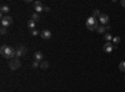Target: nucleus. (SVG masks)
<instances>
[{
  "instance_id": "f257e3e1",
  "label": "nucleus",
  "mask_w": 125,
  "mask_h": 92,
  "mask_svg": "<svg viewBox=\"0 0 125 92\" xmlns=\"http://www.w3.org/2000/svg\"><path fill=\"white\" fill-rule=\"evenodd\" d=\"M15 52L16 50L11 46H6V45H3L1 47H0V54H1L3 57L8 59V60H13L15 59Z\"/></svg>"
},
{
  "instance_id": "f03ea898",
  "label": "nucleus",
  "mask_w": 125,
  "mask_h": 92,
  "mask_svg": "<svg viewBox=\"0 0 125 92\" xmlns=\"http://www.w3.org/2000/svg\"><path fill=\"white\" fill-rule=\"evenodd\" d=\"M20 65H21V62H20L19 59H13V60H10V62H9V68L15 71L20 67Z\"/></svg>"
},
{
  "instance_id": "7ed1b4c3",
  "label": "nucleus",
  "mask_w": 125,
  "mask_h": 92,
  "mask_svg": "<svg viewBox=\"0 0 125 92\" xmlns=\"http://www.w3.org/2000/svg\"><path fill=\"white\" fill-rule=\"evenodd\" d=\"M11 24H13V17L11 16H9V15L1 16V26L8 27V26H10Z\"/></svg>"
},
{
  "instance_id": "20e7f679",
  "label": "nucleus",
  "mask_w": 125,
  "mask_h": 92,
  "mask_svg": "<svg viewBox=\"0 0 125 92\" xmlns=\"http://www.w3.org/2000/svg\"><path fill=\"white\" fill-rule=\"evenodd\" d=\"M26 54V47L24 45H20L16 50V52H15V59H20L21 56H24Z\"/></svg>"
},
{
  "instance_id": "39448f33",
  "label": "nucleus",
  "mask_w": 125,
  "mask_h": 92,
  "mask_svg": "<svg viewBox=\"0 0 125 92\" xmlns=\"http://www.w3.org/2000/svg\"><path fill=\"white\" fill-rule=\"evenodd\" d=\"M103 50L105 51L106 54H110V52H113V51L115 50V45L111 44V42H105L104 46H103Z\"/></svg>"
},
{
  "instance_id": "423d86ee",
  "label": "nucleus",
  "mask_w": 125,
  "mask_h": 92,
  "mask_svg": "<svg viewBox=\"0 0 125 92\" xmlns=\"http://www.w3.org/2000/svg\"><path fill=\"white\" fill-rule=\"evenodd\" d=\"M40 36L43 37V40H50L51 39V31L50 30H43V31L40 33Z\"/></svg>"
},
{
  "instance_id": "0eeeda50",
  "label": "nucleus",
  "mask_w": 125,
  "mask_h": 92,
  "mask_svg": "<svg viewBox=\"0 0 125 92\" xmlns=\"http://www.w3.org/2000/svg\"><path fill=\"white\" fill-rule=\"evenodd\" d=\"M98 20H99V23H100V24H103V25H108V23H109V16H108L106 14H101L100 17H99Z\"/></svg>"
},
{
  "instance_id": "6e6552de",
  "label": "nucleus",
  "mask_w": 125,
  "mask_h": 92,
  "mask_svg": "<svg viewBox=\"0 0 125 92\" xmlns=\"http://www.w3.org/2000/svg\"><path fill=\"white\" fill-rule=\"evenodd\" d=\"M98 21H99V20H98V19H95V17H93V16L88 17V20H86V27H89V26H93V25L98 24Z\"/></svg>"
},
{
  "instance_id": "1a4fd4ad",
  "label": "nucleus",
  "mask_w": 125,
  "mask_h": 92,
  "mask_svg": "<svg viewBox=\"0 0 125 92\" xmlns=\"http://www.w3.org/2000/svg\"><path fill=\"white\" fill-rule=\"evenodd\" d=\"M34 57H35L36 61H39V62H40V61L44 60V54L41 52V51H36V52L34 54Z\"/></svg>"
},
{
  "instance_id": "9d476101",
  "label": "nucleus",
  "mask_w": 125,
  "mask_h": 92,
  "mask_svg": "<svg viewBox=\"0 0 125 92\" xmlns=\"http://www.w3.org/2000/svg\"><path fill=\"white\" fill-rule=\"evenodd\" d=\"M110 27H109V25H99V27H98V30L96 31L99 33V34H104L106 31V30H109Z\"/></svg>"
},
{
  "instance_id": "9b49d317",
  "label": "nucleus",
  "mask_w": 125,
  "mask_h": 92,
  "mask_svg": "<svg viewBox=\"0 0 125 92\" xmlns=\"http://www.w3.org/2000/svg\"><path fill=\"white\" fill-rule=\"evenodd\" d=\"M0 10H1V14H3V16H4V14H8V13L10 11V8H9L8 5H1Z\"/></svg>"
},
{
  "instance_id": "f8f14e48",
  "label": "nucleus",
  "mask_w": 125,
  "mask_h": 92,
  "mask_svg": "<svg viewBox=\"0 0 125 92\" xmlns=\"http://www.w3.org/2000/svg\"><path fill=\"white\" fill-rule=\"evenodd\" d=\"M100 15H101V14H100V10H99V9L93 10V14H91L93 17H95V19H96V17H100Z\"/></svg>"
},
{
  "instance_id": "ddd939ff",
  "label": "nucleus",
  "mask_w": 125,
  "mask_h": 92,
  "mask_svg": "<svg viewBox=\"0 0 125 92\" xmlns=\"http://www.w3.org/2000/svg\"><path fill=\"white\" fill-rule=\"evenodd\" d=\"M49 67V62H48V61H41V62H40V68L41 70H46Z\"/></svg>"
},
{
  "instance_id": "4468645a",
  "label": "nucleus",
  "mask_w": 125,
  "mask_h": 92,
  "mask_svg": "<svg viewBox=\"0 0 125 92\" xmlns=\"http://www.w3.org/2000/svg\"><path fill=\"white\" fill-rule=\"evenodd\" d=\"M28 27L30 30H34L35 29V21H33V20H29L28 21Z\"/></svg>"
},
{
  "instance_id": "2eb2a0df",
  "label": "nucleus",
  "mask_w": 125,
  "mask_h": 92,
  "mask_svg": "<svg viewBox=\"0 0 125 92\" xmlns=\"http://www.w3.org/2000/svg\"><path fill=\"white\" fill-rule=\"evenodd\" d=\"M31 20H33V21H39V20H40V15L38 14V13H35V14H33V15H31Z\"/></svg>"
},
{
  "instance_id": "dca6fc26",
  "label": "nucleus",
  "mask_w": 125,
  "mask_h": 92,
  "mask_svg": "<svg viewBox=\"0 0 125 92\" xmlns=\"http://www.w3.org/2000/svg\"><path fill=\"white\" fill-rule=\"evenodd\" d=\"M119 70L123 71V72H125V61H121V62L119 64Z\"/></svg>"
},
{
  "instance_id": "f3484780",
  "label": "nucleus",
  "mask_w": 125,
  "mask_h": 92,
  "mask_svg": "<svg viewBox=\"0 0 125 92\" xmlns=\"http://www.w3.org/2000/svg\"><path fill=\"white\" fill-rule=\"evenodd\" d=\"M113 42H114V45L116 46V45H118V44L120 42V37H119V36H116V37H114V39H113Z\"/></svg>"
},
{
  "instance_id": "a211bd4d",
  "label": "nucleus",
  "mask_w": 125,
  "mask_h": 92,
  "mask_svg": "<svg viewBox=\"0 0 125 92\" xmlns=\"http://www.w3.org/2000/svg\"><path fill=\"white\" fill-rule=\"evenodd\" d=\"M0 33H1V35H6V33H8V27L1 26V29H0Z\"/></svg>"
},
{
  "instance_id": "6ab92c4d",
  "label": "nucleus",
  "mask_w": 125,
  "mask_h": 92,
  "mask_svg": "<svg viewBox=\"0 0 125 92\" xmlns=\"http://www.w3.org/2000/svg\"><path fill=\"white\" fill-rule=\"evenodd\" d=\"M105 40H106V42H110V40H113V36L108 33V34H105Z\"/></svg>"
},
{
  "instance_id": "aec40b11",
  "label": "nucleus",
  "mask_w": 125,
  "mask_h": 92,
  "mask_svg": "<svg viewBox=\"0 0 125 92\" xmlns=\"http://www.w3.org/2000/svg\"><path fill=\"white\" fill-rule=\"evenodd\" d=\"M35 10H36L38 14H39L40 11H44V5H43V6H35Z\"/></svg>"
},
{
  "instance_id": "412c9836",
  "label": "nucleus",
  "mask_w": 125,
  "mask_h": 92,
  "mask_svg": "<svg viewBox=\"0 0 125 92\" xmlns=\"http://www.w3.org/2000/svg\"><path fill=\"white\" fill-rule=\"evenodd\" d=\"M30 33H31V35H33V36H38V35L40 34L36 29H34V30H30Z\"/></svg>"
},
{
  "instance_id": "4be33fe9",
  "label": "nucleus",
  "mask_w": 125,
  "mask_h": 92,
  "mask_svg": "<svg viewBox=\"0 0 125 92\" xmlns=\"http://www.w3.org/2000/svg\"><path fill=\"white\" fill-rule=\"evenodd\" d=\"M33 67H40V62H39V61H34V62H33Z\"/></svg>"
},
{
  "instance_id": "5701e85b",
  "label": "nucleus",
  "mask_w": 125,
  "mask_h": 92,
  "mask_svg": "<svg viewBox=\"0 0 125 92\" xmlns=\"http://www.w3.org/2000/svg\"><path fill=\"white\" fill-rule=\"evenodd\" d=\"M34 6H43V3H41V1H35Z\"/></svg>"
},
{
  "instance_id": "b1692460",
  "label": "nucleus",
  "mask_w": 125,
  "mask_h": 92,
  "mask_svg": "<svg viewBox=\"0 0 125 92\" xmlns=\"http://www.w3.org/2000/svg\"><path fill=\"white\" fill-rule=\"evenodd\" d=\"M44 11H50V8L49 6H44Z\"/></svg>"
},
{
  "instance_id": "393cba45",
  "label": "nucleus",
  "mask_w": 125,
  "mask_h": 92,
  "mask_svg": "<svg viewBox=\"0 0 125 92\" xmlns=\"http://www.w3.org/2000/svg\"><path fill=\"white\" fill-rule=\"evenodd\" d=\"M120 4H121V6L125 8V0H121V3H120Z\"/></svg>"
}]
</instances>
